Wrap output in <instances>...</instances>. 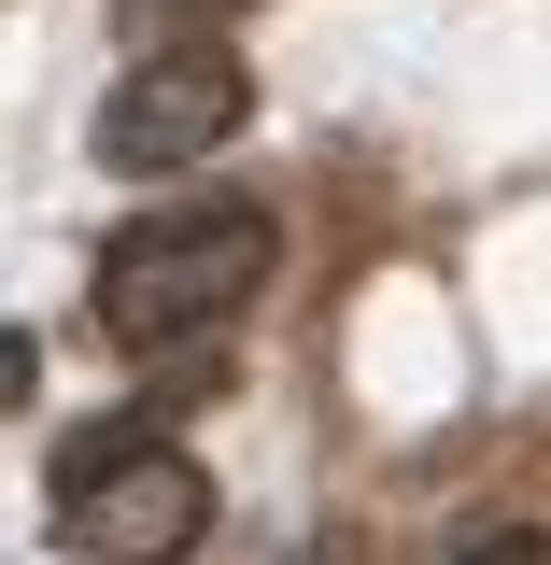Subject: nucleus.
<instances>
[{"label": "nucleus", "instance_id": "obj_2", "mask_svg": "<svg viewBox=\"0 0 551 565\" xmlns=\"http://www.w3.org/2000/svg\"><path fill=\"white\" fill-rule=\"evenodd\" d=\"M241 114H255V71L226 57V43H156V57L99 99V170H199V156H226L241 141Z\"/></svg>", "mask_w": 551, "mask_h": 565}, {"label": "nucleus", "instance_id": "obj_1", "mask_svg": "<svg viewBox=\"0 0 551 565\" xmlns=\"http://www.w3.org/2000/svg\"><path fill=\"white\" fill-rule=\"evenodd\" d=\"M269 212L255 199H156L141 226H114V255H99V326L114 340H199L226 326L255 282H269Z\"/></svg>", "mask_w": 551, "mask_h": 565}, {"label": "nucleus", "instance_id": "obj_3", "mask_svg": "<svg viewBox=\"0 0 551 565\" xmlns=\"http://www.w3.org/2000/svg\"><path fill=\"white\" fill-rule=\"evenodd\" d=\"M57 509H71V537H85L99 565H184L212 537V467L170 452V438H141L128 467H99V481L57 494Z\"/></svg>", "mask_w": 551, "mask_h": 565}, {"label": "nucleus", "instance_id": "obj_6", "mask_svg": "<svg viewBox=\"0 0 551 565\" xmlns=\"http://www.w3.org/2000/svg\"><path fill=\"white\" fill-rule=\"evenodd\" d=\"M467 565H538V537H523V523H509V537H481V552Z\"/></svg>", "mask_w": 551, "mask_h": 565}, {"label": "nucleus", "instance_id": "obj_4", "mask_svg": "<svg viewBox=\"0 0 551 565\" xmlns=\"http://www.w3.org/2000/svg\"><path fill=\"white\" fill-rule=\"evenodd\" d=\"M141 438H156V411H99V424H71V452H57V494H85L99 467H128Z\"/></svg>", "mask_w": 551, "mask_h": 565}, {"label": "nucleus", "instance_id": "obj_5", "mask_svg": "<svg viewBox=\"0 0 551 565\" xmlns=\"http://www.w3.org/2000/svg\"><path fill=\"white\" fill-rule=\"evenodd\" d=\"M29 382H43V353H29V340H0V411H29Z\"/></svg>", "mask_w": 551, "mask_h": 565}]
</instances>
